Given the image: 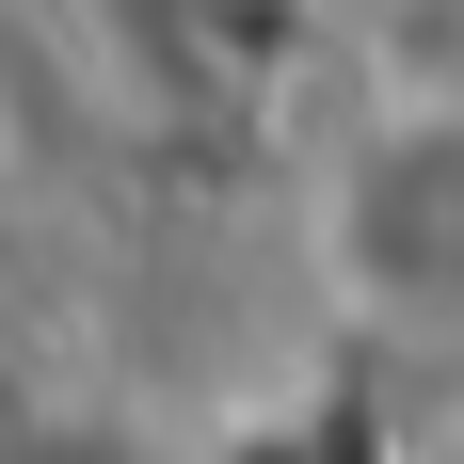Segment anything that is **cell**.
Instances as JSON below:
<instances>
[{
    "label": "cell",
    "mask_w": 464,
    "mask_h": 464,
    "mask_svg": "<svg viewBox=\"0 0 464 464\" xmlns=\"http://www.w3.org/2000/svg\"><path fill=\"white\" fill-rule=\"evenodd\" d=\"M321 273L401 336H464V96L353 129V160L321 192Z\"/></svg>",
    "instance_id": "obj_1"
}]
</instances>
